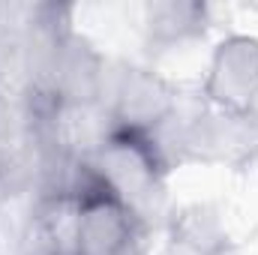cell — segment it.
Segmentation results:
<instances>
[{"label":"cell","mask_w":258,"mask_h":255,"mask_svg":"<svg viewBox=\"0 0 258 255\" xmlns=\"http://www.w3.org/2000/svg\"><path fill=\"white\" fill-rule=\"evenodd\" d=\"M144 219L114 192H99L75 204L69 255H141Z\"/></svg>","instance_id":"obj_1"},{"label":"cell","mask_w":258,"mask_h":255,"mask_svg":"<svg viewBox=\"0 0 258 255\" xmlns=\"http://www.w3.org/2000/svg\"><path fill=\"white\" fill-rule=\"evenodd\" d=\"M99 102H105V114L114 120V129L138 132L159 126L177 108L171 84L144 66H123L108 72Z\"/></svg>","instance_id":"obj_2"},{"label":"cell","mask_w":258,"mask_h":255,"mask_svg":"<svg viewBox=\"0 0 258 255\" xmlns=\"http://www.w3.org/2000/svg\"><path fill=\"white\" fill-rule=\"evenodd\" d=\"M204 96L216 111L249 114L258 99V39L246 33L225 36L207 66Z\"/></svg>","instance_id":"obj_3"},{"label":"cell","mask_w":258,"mask_h":255,"mask_svg":"<svg viewBox=\"0 0 258 255\" xmlns=\"http://www.w3.org/2000/svg\"><path fill=\"white\" fill-rule=\"evenodd\" d=\"M174 246L183 255H222L228 249V237L210 207H186L171 222Z\"/></svg>","instance_id":"obj_4"},{"label":"cell","mask_w":258,"mask_h":255,"mask_svg":"<svg viewBox=\"0 0 258 255\" xmlns=\"http://www.w3.org/2000/svg\"><path fill=\"white\" fill-rule=\"evenodd\" d=\"M207 12L198 3H153L147 6V36L156 45H180L204 30Z\"/></svg>","instance_id":"obj_5"},{"label":"cell","mask_w":258,"mask_h":255,"mask_svg":"<svg viewBox=\"0 0 258 255\" xmlns=\"http://www.w3.org/2000/svg\"><path fill=\"white\" fill-rule=\"evenodd\" d=\"M60 255H69V252H60Z\"/></svg>","instance_id":"obj_6"}]
</instances>
